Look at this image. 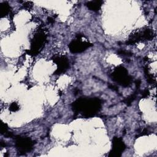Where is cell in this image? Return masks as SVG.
Instances as JSON below:
<instances>
[{"mask_svg": "<svg viewBox=\"0 0 157 157\" xmlns=\"http://www.w3.org/2000/svg\"><path fill=\"white\" fill-rule=\"evenodd\" d=\"M101 107V100L98 98H80L72 104L73 110L75 113H82L86 117L94 115Z\"/></svg>", "mask_w": 157, "mask_h": 157, "instance_id": "6da1fadb", "label": "cell"}, {"mask_svg": "<svg viewBox=\"0 0 157 157\" xmlns=\"http://www.w3.org/2000/svg\"><path fill=\"white\" fill-rule=\"evenodd\" d=\"M112 79L124 86L129 85L131 80L127 70L123 66H118L115 69L112 74Z\"/></svg>", "mask_w": 157, "mask_h": 157, "instance_id": "7a4b0ae2", "label": "cell"}, {"mask_svg": "<svg viewBox=\"0 0 157 157\" xmlns=\"http://www.w3.org/2000/svg\"><path fill=\"white\" fill-rule=\"evenodd\" d=\"M154 36V33L152 29L149 28H145L143 30L138 31L132 34L129 37L128 44H132L140 41L148 40L153 39Z\"/></svg>", "mask_w": 157, "mask_h": 157, "instance_id": "3957f363", "label": "cell"}, {"mask_svg": "<svg viewBox=\"0 0 157 157\" xmlns=\"http://www.w3.org/2000/svg\"><path fill=\"white\" fill-rule=\"evenodd\" d=\"M16 146L20 152L26 153L31 150L33 143L28 137L18 136L16 138Z\"/></svg>", "mask_w": 157, "mask_h": 157, "instance_id": "277c9868", "label": "cell"}, {"mask_svg": "<svg viewBox=\"0 0 157 157\" xmlns=\"http://www.w3.org/2000/svg\"><path fill=\"white\" fill-rule=\"evenodd\" d=\"M91 45V44L88 42L83 41L82 39L78 38L70 43L69 48L72 53H79L84 51Z\"/></svg>", "mask_w": 157, "mask_h": 157, "instance_id": "5b68a950", "label": "cell"}, {"mask_svg": "<svg viewBox=\"0 0 157 157\" xmlns=\"http://www.w3.org/2000/svg\"><path fill=\"white\" fill-rule=\"evenodd\" d=\"M112 150L110 151L109 156H119L121 155V152L124 150L125 145L121 139L114 137L112 141Z\"/></svg>", "mask_w": 157, "mask_h": 157, "instance_id": "8992f818", "label": "cell"}, {"mask_svg": "<svg viewBox=\"0 0 157 157\" xmlns=\"http://www.w3.org/2000/svg\"><path fill=\"white\" fill-rule=\"evenodd\" d=\"M45 40V36L43 33L39 32L37 33L34 36L33 40V42L31 43V52H32L33 54L37 53L42 46Z\"/></svg>", "mask_w": 157, "mask_h": 157, "instance_id": "52a82bcc", "label": "cell"}, {"mask_svg": "<svg viewBox=\"0 0 157 157\" xmlns=\"http://www.w3.org/2000/svg\"><path fill=\"white\" fill-rule=\"evenodd\" d=\"M54 61L58 65V69L55 72V73H56L57 74L64 72L69 66V63L67 61V58L65 56H57L55 58Z\"/></svg>", "mask_w": 157, "mask_h": 157, "instance_id": "ba28073f", "label": "cell"}, {"mask_svg": "<svg viewBox=\"0 0 157 157\" xmlns=\"http://www.w3.org/2000/svg\"><path fill=\"white\" fill-rule=\"evenodd\" d=\"M102 4V1H89L86 3V6L88 9H90L91 10L97 12L98 11Z\"/></svg>", "mask_w": 157, "mask_h": 157, "instance_id": "9c48e42d", "label": "cell"}, {"mask_svg": "<svg viewBox=\"0 0 157 157\" xmlns=\"http://www.w3.org/2000/svg\"><path fill=\"white\" fill-rule=\"evenodd\" d=\"M10 12V7L6 2H3L1 4V14L2 17H4Z\"/></svg>", "mask_w": 157, "mask_h": 157, "instance_id": "30bf717a", "label": "cell"}, {"mask_svg": "<svg viewBox=\"0 0 157 157\" xmlns=\"http://www.w3.org/2000/svg\"><path fill=\"white\" fill-rule=\"evenodd\" d=\"M9 109L11 110V111H13V112H15L17 110H18L19 109V107H18V105L15 103V102H13L11 104V105H10V107H9Z\"/></svg>", "mask_w": 157, "mask_h": 157, "instance_id": "8fae6325", "label": "cell"}, {"mask_svg": "<svg viewBox=\"0 0 157 157\" xmlns=\"http://www.w3.org/2000/svg\"><path fill=\"white\" fill-rule=\"evenodd\" d=\"M135 98H136V96L134 94H132L130 96H129L128 98H127V99H126L124 100V102H125L126 104H131L134 100Z\"/></svg>", "mask_w": 157, "mask_h": 157, "instance_id": "7c38bea8", "label": "cell"}, {"mask_svg": "<svg viewBox=\"0 0 157 157\" xmlns=\"http://www.w3.org/2000/svg\"><path fill=\"white\" fill-rule=\"evenodd\" d=\"M118 53L121 55H126V56H129V55H131V53L128 52H126L124 50H121L120 52H118Z\"/></svg>", "mask_w": 157, "mask_h": 157, "instance_id": "4fadbf2b", "label": "cell"}]
</instances>
